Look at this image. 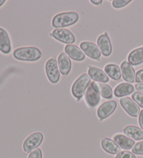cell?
<instances>
[{"mask_svg":"<svg viewBox=\"0 0 143 158\" xmlns=\"http://www.w3.org/2000/svg\"><path fill=\"white\" fill-rule=\"evenodd\" d=\"M79 20V15L76 12L70 11L61 13L56 15L52 20V25L57 29L64 28L76 24Z\"/></svg>","mask_w":143,"mask_h":158,"instance_id":"obj_1","label":"cell"},{"mask_svg":"<svg viewBox=\"0 0 143 158\" xmlns=\"http://www.w3.org/2000/svg\"><path fill=\"white\" fill-rule=\"evenodd\" d=\"M41 56V51L35 47L19 48L13 52V57L20 61H35Z\"/></svg>","mask_w":143,"mask_h":158,"instance_id":"obj_2","label":"cell"},{"mask_svg":"<svg viewBox=\"0 0 143 158\" xmlns=\"http://www.w3.org/2000/svg\"><path fill=\"white\" fill-rule=\"evenodd\" d=\"M90 84L91 78L89 75L86 73L81 75L74 81L72 87H71V92H72L73 96L78 100H80L83 95L86 93L85 91L87 90Z\"/></svg>","mask_w":143,"mask_h":158,"instance_id":"obj_3","label":"cell"},{"mask_svg":"<svg viewBox=\"0 0 143 158\" xmlns=\"http://www.w3.org/2000/svg\"><path fill=\"white\" fill-rule=\"evenodd\" d=\"M45 69L48 80L53 84L58 82L60 78V73L57 60L54 58L48 59L46 63Z\"/></svg>","mask_w":143,"mask_h":158,"instance_id":"obj_4","label":"cell"},{"mask_svg":"<svg viewBox=\"0 0 143 158\" xmlns=\"http://www.w3.org/2000/svg\"><path fill=\"white\" fill-rule=\"evenodd\" d=\"M43 140V135L41 132H34L29 135L23 143V150L26 153L31 152L39 146Z\"/></svg>","mask_w":143,"mask_h":158,"instance_id":"obj_5","label":"cell"},{"mask_svg":"<svg viewBox=\"0 0 143 158\" xmlns=\"http://www.w3.org/2000/svg\"><path fill=\"white\" fill-rule=\"evenodd\" d=\"M54 39L59 40L61 43H65V44H73L75 43L76 39L74 35L67 29L59 28L54 29L53 32L50 34Z\"/></svg>","mask_w":143,"mask_h":158,"instance_id":"obj_6","label":"cell"},{"mask_svg":"<svg viewBox=\"0 0 143 158\" xmlns=\"http://www.w3.org/2000/svg\"><path fill=\"white\" fill-rule=\"evenodd\" d=\"M81 50L83 51L84 54L92 59L99 61L101 53L98 46L92 42H82L80 45Z\"/></svg>","mask_w":143,"mask_h":158,"instance_id":"obj_7","label":"cell"},{"mask_svg":"<svg viewBox=\"0 0 143 158\" xmlns=\"http://www.w3.org/2000/svg\"><path fill=\"white\" fill-rule=\"evenodd\" d=\"M117 104L115 100H109L100 105L97 110V116L100 121L106 119L110 116L116 110Z\"/></svg>","mask_w":143,"mask_h":158,"instance_id":"obj_8","label":"cell"},{"mask_svg":"<svg viewBox=\"0 0 143 158\" xmlns=\"http://www.w3.org/2000/svg\"><path fill=\"white\" fill-rule=\"evenodd\" d=\"M120 104L129 116L132 117H137L140 113L139 106L130 98L126 97L121 98Z\"/></svg>","mask_w":143,"mask_h":158,"instance_id":"obj_9","label":"cell"},{"mask_svg":"<svg viewBox=\"0 0 143 158\" xmlns=\"http://www.w3.org/2000/svg\"><path fill=\"white\" fill-rule=\"evenodd\" d=\"M97 45L101 53L104 56H109L112 54V48L110 40L107 32L100 35L97 39Z\"/></svg>","mask_w":143,"mask_h":158,"instance_id":"obj_10","label":"cell"},{"mask_svg":"<svg viewBox=\"0 0 143 158\" xmlns=\"http://www.w3.org/2000/svg\"><path fill=\"white\" fill-rule=\"evenodd\" d=\"M85 101L89 107L93 108L99 104L101 101V96L98 91L93 87L92 83L88 87L86 93H85Z\"/></svg>","mask_w":143,"mask_h":158,"instance_id":"obj_11","label":"cell"},{"mask_svg":"<svg viewBox=\"0 0 143 158\" xmlns=\"http://www.w3.org/2000/svg\"><path fill=\"white\" fill-rule=\"evenodd\" d=\"M121 72L122 73L123 79L127 83H133L136 81L135 70L129 62L124 61L121 64Z\"/></svg>","mask_w":143,"mask_h":158,"instance_id":"obj_12","label":"cell"},{"mask_svg":"<svg viewBox=\"0 0 143 158\" xmlns=\"http://www.w3.org/2000/svg\"><path fill=\"white\" fill-rule=\"evenodd\" d=\"M64 50L66 54L74 61H82L85 59V54L80 48L75 45H67L65 46Z\"/></svg>","mask_w":143,"mask_h":158,"instance_id":"obj_13","label":"cell"},{"mask_svg":"<svg viewBox=\"0 0 143 158\" xmlns=\"http://www.w3.org/2000/svg\"><path fill=\"white\" fill-rule=\"evenodd\" d=\"M88 75L93 81H99L100 83H106L109 81V77L105 71L97 67L89 66L88 69Z\"/></svg>","mask_w":143,"mask_h":158,"instance_id":"obj_14","label":"cell"},{"mask_svg":"<svg viewBox=\"0 0 143 158\" xmlns=\"http://www.w3.org/2000/svg\"><path fill=\"white\" fill-rule=\"evenodd\" d=\"M57 63L59 69V71L63 75H67L71 70V61L69 57L64 52L61 53L57 59Z\"/></svg>","mask_w":143,"mask_h":158,"instance_id":"obj_15","label":"cell"},{"mask_svg":"<svg viewBox=\"0 0 143 158\" xmlns=\"http://www.w3.org/2000/svg\"><path fill=\"white\" fill-rule=\"evenodd\" d=\"M11 50V44L6 31L0 27V51L4 54H9Z\"/></svg>","mask_w":143,"mask_h":158,"instance_id":"obj_16","label":"cell"},{"mask_svg":"<svg viewBox=\"0 0 143 158\" xmlns=\"http://www.w3.org/2000/svg\"><path fill=\"white\" fill-rule=\"evenodd\" d=\"M101 146L106 152L111 155H117L121 152V148L110 139L105 137L101 140Z\"/></svg>","mask_w":143,"mask_h":158,"instance_id":"obj_17","label":"cell"},{"mask_svg":"<svg viewBox=\"0 0 143 158\" xmlns=\"http://www.w3.org/2000/svg\"><path fill=\"white\" fill-rule=\"evenodd\" d=\"M113 140L120 148L124 150H130L133 148L135 144V141L121 134L115 135L113 137Z\"/></svg>","mask_w":143,"mask_h":158,"instance_id":"obj_18","label":"cell"},{"mask_svg":"<svg viewBox=\"0 0 143 158\" xmlns=\"http://www.w3.org/2000/svg\"><path fill=\"white\" fill-rule=\"evenodd\" d=\"M124 134L126 137H130L134 140L143 139V130L137 126L134 125H128L123 130Z\"/></svg>","mask_w":143,"mask_h":158,"instance_id":"obj_19","label":"cell"},{"mask_svg":"<svg viewBox=\"0 0 143 158\" xmlns=\"http://www.w3.org/2000/svg\"><path fill=\"white\" fill-rule=\"evenodd\" d=\"M134 87L129 83H122L117 85L114 90L115 96L117 98L128 96L134 91Z\"/></svg>","mask_w":143,"mask_h":158,"instance_id":"obj_20","label":"cell"},{"mask_svg":"<svg viewBox=\"0 0 143 158\" xmlns=\"http://www.w3.org/2000/svg\"><path fill=\"white\" fill-rule=\"evenodd\" d=\"M93 87L101 96L106 99H110L112 98V89L110 86L106 84L100 82H92Z\"/></svg>","mask_w":143,"mask_h":158,"instance_id":"obj_21","label":"cell"},{"mask_svg":"<svg viewBox=\"0 0 143 158\" xmlns=\"http://www.w3.org/2000/svg\"><path fill=\"white\" fill-rule=\"evenodd\" d=\"M128 61L131 65L138 66L143 63V47L135 49L128 56Z\"/></svg>","mask_w":143,"mask_h":158,"instance_id":"obj_22","label":"cell"},{"mask_svg":"<svg viewBox=\"0 0 143 158\" xmlns=\"http://www.w3.org/2000/svg\"><path fill=\"white\" fill-rule=\"evenodd\" d=\"M104 70H105L106 75L114 80H119L122 77L121 69L116 64H109L106 65L104 68Z\"/></svg>","mask_w":143,"mask_h":158,"instance_id":"obj_23","label":"cell"},{"mask_svg":"<svg viewBox=\"0 0 143 158\" xmlns=\"http://www.w3.org/2000/svg\"><path fill=\"white\" fill-rule=\"evenodd\" d=\"M132 98L137 103V105L143 108V94L140 92H135L132 94Z\"/></svg>","mask_w":143,"mask_h":158,"instance_id":"obj_24","label":"cell"},{"mask_svg":"<svg viewBox=\"0 0 143 158\" xmlns=\"http://www.w3.org/2000/svg\"><path fill=\"white\" fill-rule=\"evenodd\" d=\"M131 0H114L112 2V5L115 9H121L130 3Z\"/></svg>","mask_w":143,"mask_h":158,"instance_id":"obj_25","label":"cell"},{"mask_svg":"<svg viewBox=\"0 0 143 158\" xmlns=\"http://www.w3.org/2000/svg\"><path fill=\"white\" fill-rule=\"evenodd\" d=\"M132 152L133 154L143 155V141L137 143L132 148Z\"/></svg>","mask_w":143,"mask_h":158,"instance_id":"obj_26","label":"cell"},{"mask_svg":"<svg viewBox=\"0 0 143 158\" xmlns=\"http://www.w3.org/2000/svg\"><path fill=\"white\" fill-rule=\"evenodd\" d=\"M114 158H136L133 152L130 151H121Z\"/></svg>","mask_w":143,"mask_h":158,"instance_id":"obj_27","label":"cell"},{"mask_svg":"<svg viewBox=\"0 0 143 158\" xmlns=\"http://www.w3.org/2000/svg\"><path fill=\"white\" fill-rule=\"evenodd\" d=\"M28 158H42V151L40 148H37L30 152Z\"/></svg>","mask_w":143,"mask_h":158,"instance_id":"obj_28","label":"cell"},{"mask_svg":"<svg viewBox=\"0 0 143 158\" xmlns=\"http://www.w3.org/2000/svg\"><path fill=\"white\" fill-rule=\"evenodd\" d=\"M136 81L138 84L143 83V69H140L136 73Z\"/></svg>","mask_w":143,"mask_h":158,"instance_id":"obj_29","label":"cell"},{"mask_svg":"<svg viewBox=\"0 0 143 158\" xmlns=\"http://www.w3.org/2000/svg\"><path fill=\"white\" fill-rule=\"evenodd\" d=\"M138 123L141 129L143 130V110L140 111L139 114V118H138Z\"/></svg>","mask_w":143,"mask_h":158,"instance_id":"obj_30","label":"cell"},{"mask_svg":"<svg viewBox=\"0 0 143 158\" xmlns=\"http://www.w3.org/2000/svg\"><path fill=\"white\" fill-rule=\"evenodd\" d=\"M135 88H136L137 91L143 94V83L136 84V85H135Z\"/></svg>","mask_w":143,"mask_h":158,"instance_id":"obj_31","label":"cell"},{"mask_svg":"<svg viewBox=\"0 0 143 158\" xmlns=\"http://www.w3.org/2000/svg\"><path fill=\"white\" fill-rule=\"evenodd\" d=\"M90 2L94 5H101L103 2L102 0H91Z\"/></svg>","mask_w":143,"mask_h":158,"instance_id":"obj_32","label":"cell"},{"mask_svg":"<svg viewBox=\"0 0 143 158\" xmlns=\"http://www.w3.org/2000/svg\"><path fill=\"white\" fill-rule=\"evenodd\" d=\"M4 3H5V0H0V6H2Z\"/></svg>","mask_w":143,"mask_h":158,"instance_id":"obj_33","label":"cell"}]
</instances>
